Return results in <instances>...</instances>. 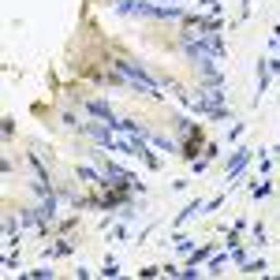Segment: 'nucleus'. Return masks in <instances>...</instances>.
Returning <instances> with one entry per match:
<instances>
[{"label":"nucleus","instance_id":"1","mask_svg":"<svg viewBox=\"0 0 280 280\" xmlns=\"http://www.w3.org/2000/svg\"><path fill=\"white\" fill-rule=\"evenodd\" d=\"M120 71H123V75H127V79H135V82H139V86L146 90V94H161V90H157V82H153V79L146 75V71H142V67L127 64V60H120Z\"/></svg>","mask_w":280,"mask_h":280}]
</instances>
